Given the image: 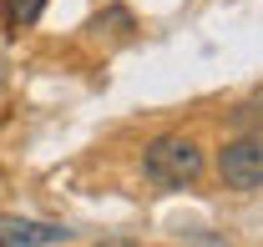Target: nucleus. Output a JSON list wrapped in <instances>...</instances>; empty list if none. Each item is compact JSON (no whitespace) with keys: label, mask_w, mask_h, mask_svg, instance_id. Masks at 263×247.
I'll use <instances>...</instances> for the list:
<instances>
[{"label":"nucleus","mask_w":263,"mask_h":247,"mask_svg":"<svg viewBox=\"0 0 263 247\" xmlns=\"http://www.w3.org/2000/svg\"><path fill=\"white\" fill-rule=\"evenodd\" d=\"M142 177L157 192H182L202 177V147L187 141V136H157L142 152Z\"/></svg>","instance_id":"obj_1"},{"label":"nucleus","mask_w":263,"mask_h":247,"mask_svg":"<svg viewBox=\"0 0 263 247\" xmlns=\"http://www.w3.org/2000/svg\"><path fill=\"white\" fill-rule=\"evenodd\" d=\"M218 177L233 192H258L263 187V131H243L218 152Z\"/></svg>","instance_id":"obj_2"},{"label":"nucleus","mask_w":263,"mask_h":247,"mask_svg":"<svg viewBox=\"0 0 263 247\" xmlns=\"http://www.w3.org/2000/svg\"><path fill=\"white\" fill-rule=\"evenodd\" d=\"M71 232L56 227V222H15L10 232H5V242L10 247H51V242H66Z\"/></svg>","instance_id":"obj_3"},{"label":"nucleus","mask_w":263,"mask_h":247,"mask_svg":"<svg viewBox=\"0 0 263 247\" xmlns=\"http://www.w3.org/2000/svg\"><path fill=\"white\" fill-rule=\"evenodd\" d=\"M46 15V0H0V20H5V31H31L35 20Z\"/></svg>","instance_id":"obj_4"},{"label":"nucleus","mask_w":263,"mask_h":247,"mask_svg":"<svg viewBox=\"0 0 263 247\" xmlns=\"http://www.w3.org/2000/svg\"><path fill=\"white\" fill-rule=\"evenodd\" d=\"M91 31H132V15L122 5H111V10H101L97 20H91Z\"/></svg>","instance_id":"obj_5"},{"label":"nucleus","mask_w":263,"mask_h":247,"mask_svg":"<svg viewBox=\"0 0 263 247\" xmlns=\"http://www.w3.org/2000/svg\"><path fill=\"white\" fill-rule=\"evenodd\" d=\"M233 126H263V101H248L233 111Z\"/></svg>","instance_id":"obj_6"},{"label":"nucleus","mask_w":263,"mask_h":247,"mask_svg":"<svg viewBox=\"0 0 263 247\" xmlns=\"http://www.w3.org/2000/svg\"><path fill=\"white\" fill-rule=\"evenodd\" d=\"M97 247H137V242H127V237H111V242H97Z\"/></svg>","instance_id":"obj_7"}]
</instances>
